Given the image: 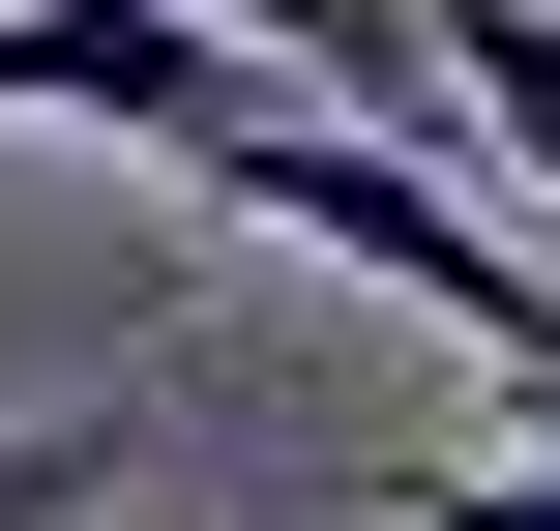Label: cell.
I'll list each match as a JSON object with an SVG mask.
<instances>
[{
  "instance_id": "obj_1",
  "label": "cell",
  "mask_w": 560,
  "mask_h": 531,
  "mask_svg": "<svg viewBox=\"0 0 560 531\" xmlns=\"http://www.w3.org/2000/svg\"><path fill=\"white\" fill-rule=\"evenodd\" d=\"M177 177H207V207H266V236H325V266H384V296H413V325H472L502 384H532V325H560V266L472 207V177H443V148H384V118H295V89H236Z\"/></svg>"
},
{
  "instance_id": "obj_2",
  "label": "cell",
  "mask_w": 560,
  "mask_h": 531,
  "mask_svg": "<svg viewBox=\"0 0 560 531\" xmlns=\"http://www.w3.org/2000/svg\"><path fill=\"white\" fill-rule=\"evenodd\" d=\"M413 30V89L502 148V207H560V0H384Z\"/></svg>"
},
{
  "instance_id": "obj_3",
  "label": "cell",
  "mask_w": 560,
  "mask_h": 531,
  "mask_svg": "<svg viewBox=\"0 0 560 531\" xmlns=\"http://www.w3.org/2000/svg\"><path fill=\"white\" fill-rule=\"evenodd\" d=\"M177 30H236L295 118H384V148H413V30H384V0H177Z\"/></svg>"
},
{
  "instance_id": "obj_4",
  "label": "cell",
  "mask_w": 560,
  "mask_h": 531,
  "mask_svg": "<svg viewBox=\"0 0 560 531\" xmlns=\"http://www.w3.org/2000/svg\"><path fill=\"white\" fill-rule=\"evenodd\" d=\"M118 503V414H0V531H89Z\"/></svg>"
},
{
  "instance_id": "obj_5",
  "label": "cell",
  "mask_w": 560,
  "mask_h": 531,
  "mask_svg": "<svg viewBox=\"0 0 560 531\" xmlns=\"http://www.w3.org/2000/svg\"><path fill=\"white\" fill-rule=\"evenodd\" d=\"M413 531H560V443H443V473H413Z\"/></svg>"
},
{
  "instance_id": "obj_6",
  "label": "cell",
  "mask_w": 560,
  "mask_h": 531,
  "mask_svg": "<svg viewBox=\"0 0 560 531\" xmlns=\"http://www.w3.org/2000/svg\"><path fill=\"white\" fill-rule=\"evenodd\" d=\"M532 384H560V325H532Z\"/></svg>"
}]
</instances>
